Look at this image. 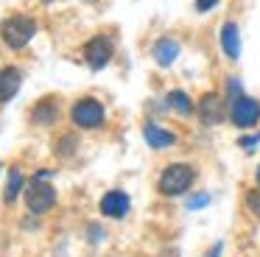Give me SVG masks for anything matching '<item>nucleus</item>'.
<instances>
[{"mask_svg":"<svg viewBox=\"0 0 260 257\" xmlns=\"http://www.w3.org/2000/svg\"><path fill=\"white\" fill-rule=\"evenodd\" d=\"M218 3H221V0H193V6H196L199 14H207V11H210V9H215Z\"/></svg>","mask_w":260,"mask_h":257,"instance_id":"6ab92c4d","label":"nucleus"},{"mask_svg":"<svg viewBox=\"0 0 260 257\" xmlns=\"http://www.w3.org/2000/svg\"><path fill=\"white\" fill-rule=\"evenodd\" d=\"M90 3H95V0H90Z\"/></svg>","mask_w":260,"mask_h":257,"instance_id":"b1692460","label":"nucleus"},{"mask_svg":"<svg viewBox=\"0 0 260 257\" xmlns=\"http://www.w3.org/2000/svg\"><path fill=\"white\" fill-rule=\"evenodd\" d=\"M254 179H257V187H260V165H257V171H254Z\"/></svg>","mask_w":260,"mask_h":257,"instance_id":"5701e85b","label":"nucleus"},{"mask_svg":"<svg viewBox=\"0 0 260 257\" xmlns=\"http://www.w3.org/2000/svg\"><path fill=\"white\" fill-rule=\"evenodd\" d=\"M56 117H59L56 98H42L31 109V123H37V126H51V123H56Z\"/></svg>","mask_w":260,"mask_h":257,"instance_id":"ddd939ff","label":"nucleus"},{"mask_svg":"<svg viewBox=\"0 0 260 257\" xmlns=\"http://www.w3.org/2000/svg\"><path fill=\"white\" fill-rule=\"evenodd\" d=\"M20 84H23V73L17 67H3L0 70V104H6L17 95Z\"/></svg>","mask_w":260,"mask_h":257,"instance_id":"f8f14e48","label":"nucleus"},{"mask_svg":"<svg viewBox=\"0 0 260 257\" xmlns=\"http://www.w3.org/2000/svg\"><path fill=\"white\" fill-rule=\"evenodd\" d=\"M143 140H146L154 151H165V148H174V145L179 143V134L171 132V128H162L154 120H148L146 126H143Z\"/></svg>","mask_w":260,"mask_h":257,"instance_id":"6e6552de","label":"nucleus"},{"mask_svg":"<svg viewBox=\"0 0 260 257\" xmlns=\"http://www.w3.org/2000/svg\"><path fill=\"white\" fill-rule=\"evenodd\" d=\"M226 117L238 128H254L260 123V101L252 95H238L226 104Z\"/></svg>","mask_w":260,"mask_h":257,"instance_id":"20e7f679","label":"nucleus"},{"mask_svg":"<svg viewBox=\"0 0 260 257\" xmlns=\"http://www.w3.org/2000/svg\"><path fill=\"white\" fill-rule=\"evenodd\" d=\"M76 148H79V137L68 132V134H62V137L56 140V148H53V151H56L59 156H73Z\"/></svg>","mask_w":260,"mask_h":257,"instance_id":"dca6fc26","label":"nucleus"},{"mask_svg":"<svg viewBox=\"0 0 260 257\" xmlns=\"http://www.w3.org/2000/svg\"><path fill=\"white\" fill-rule=\"evenodd\" d=\"M196 115H199V120L204 123V126H218L221 120H224V101L218 98L215 92H207V95H202V101L196 104Z\"/></svg>","mask_w":260,"mask_h":257,"instance_id":"0eeeda50","label":"nucleus"},{"mask_svg":"<svg viewBox=\"0 0 260 257\" xmlns=\"http://www.w3.org/2000/svg\"><path fill=\"white\" fill-rule=\"evenodd\" d=\"M243 201H246V210L252 212L254 218H260V187H252V190L246 193V199H243Z\"/></svg>","mask_w":260,"mask_h":257,"instance_id":"f3484780","label":"nucleus"},{"mask_svg":"<svg viewBox=\"0 0 260 257\" xmlns=\"http://www.w3.org/2000/svg\"><path fill=\"white\" fill-rule=\"evenodd\" d=\"M165 101H168V106H171V109H174V112H179V115H185V117H187V115H193V109H196L193 98L185 92V89H171V92H168V98H165Z\"/></svg>","mask_w":260,"mask_h":257,"instance_id":"4468645a","label":"nucleus"},{"mask_svg":"<svg viewBox=\"0 0 260 257\" xmlns=\"http://www.w3.org/2000/svg\"><path fill=\"white\" fill-rule=\"evenodd\" d=\"M218 39H221V50L230 61H238L241 59V28H238L235 20H226L218 31Z\"/></svg>","mask_w":260,"mask_h":257,"instance_id":"1a4fd4ad","label":"nucleus"},{"mask_svg":"<svg viewBox=\"0 0 260 257\" xmlns=\"http://www.w3.org/2000/svg\"><path fill=\"white\" fill-rule=\"evenodd\" d=\"M23 190H25L23 173H20L17 168H12V171H9V179H6V187H3V201H6V204H14V199H17Z\"/></svg>","mask_w":260,"mask_h":257,"instance_id":"2eb2a0df","label":"nucleus"},{"mask_svg":"<svg viewBox=\"0 0 260 257\" xmlns=\"http://www.w3.org/2000/svg\"><path fill=\"white\" fill-rule=\"evenodd\" d=\"M70 120L76 123V128L92 132V128L104 126V120H107V109H104V104L98 98L84 95V98H79L73 104V109H70Z\"/></svg>","mask_w":260,"mask_h":257,"instance_id":"7ed1b4c3","label":"nucleus"},{"mask_svg":"<svg viewBox=\"0 0 260 257\" xmlns=\"http://www.w3.org/2000/svg\"><path fill=\"white\" fill-rule=\"evenodd\" d=\"M98 207H101V212L107 218H123V215H129L132 201L123 190H109V193H104V199Z\"/></svg>","mask_w":260,"mask_h":257,"instance_id":"9d476101","label":"nucleus"},{"mask_svg":"<svg viewBox=\"0 0 260 257\" xmlns=\"http://www.w3.org/2000/svg\"><path fill=\"white\" fill-rule=\"evenodd\" d=\"M207 204H210L207 193H199V196H190V199H187V207H190V210H202V207H207Z\"/></svg>","mask_w":260,"mask_h":257,"instance_id":"a211bd4d","label":"nucleus"},{"mask_svg":"<svg viewBox=\"0 0 260 257\" xmlns=\"http://www.w3.org/2000/svg\"><path fill=\"white\" fill-rule=\"evenodd\" d=\"M193 182H196V168L187 165V162H171L159 173L157 190L168 199H174V196H185L193 187Z\"/></svg>","mask_w":260,"mask_h":257,"instance_id":"f257e3e1","label":"nucleus"},{"mask_svg":"<svg viewBox=\"0 0 260 257\" xmlns=\"http://www.w3.org/2000/svg\"><path fill=\"white\" fill-rule=\"evenodd\" d=\"M218 254H221V243H215V246H213V249H210L204 257H218Z\"/></svg>","mask_w":260,"mask_h":257,"instance_id":"4be33fe9","label":"nucleus"},{"mask_svg":"<svg viewBox=\"0 0 260 257\" xmlns=\"http://www.w3.org/2000/svg\"><path fill=\"white\" fill-rule=\"evenodd\" d=\"M34 34H37V22L25 14H12L0 22V39H3V45L12 48V50L25 48V45L34 39Z\"/></svg>","mask_w":260,"mask_h":257,"instance_id":"f03ea898","label":"nucleus"},{"mask_svg":"<svg viewBox=\"0 0 260 257\" xmlns=\"http://www.w3.org/2000/svg\"><path fill=\"white\" fill-rule=\"evenodd\" d=\"M84 61L92 67V70H101V67H107L109 61H112V56H115V45H112V39L109 37H104V34H98V37H92V39H87L84 42Z\"/></svg>","mask_w":260,"mask_h":257,"instance_id":"423d86ee","label":"nucleus"},{"mask_svg":"<svg viewBox=\"0 0 260 257\" xmlns=\"http://www.w3.org/2000/svg\"><path fill=\"white\" fill-rule=\"evenodd\" d=\"M179 50H182V45H179V39H174V37H159L157 42L151 45V56H154V61H157L159 67L174 65L176 56H179Z\"/></svg>","mask_w":260,"mask_h":257,"instance_id":"9b49d317","label":"nucleus"},{"mask_svg":"<svg viewBox=\"0 0 260 257\" xmlns=\"http://www.w3.org/2000/svg\"><path fill=\"white\" fill-rule=\"evenodd\" d=\"M257 143H260V132L252 134V137H241V140H238V145H241L243 151H254V145H257Z\"/></svg>","mask_w":260,"mask_h":257,"instance_id":"aec40b11","label":"nucleus"},{"mask_svg":"<svg viewBox=\"0 0 260 257\" xmlns=\"http://www.w3.org/2000/svg\"><path fill=\"white\" fill-rule=\"evenodd\" d=\"M87 229H90V240H101V229H98L95 223H90Z\"/></svg>","mask_w":260,"mask_h":257,"instance_id":"412c9836","label":"nucleus"},{"mask_svg":"<svg viewBox=\"0 0 260 257\" xmlns=\"http://www.w3.org/2000/svg\"><path fill=\"white\" fill-rule=\"evenodd\" d=\"M23 193H25V207H28L34 215H45V212L56 204V190H53V184H48L45 179H31V184Z\"/></svg>","mask_w":260,"mask_h":257,"instance_id":"39448f33","label":"nucleus"}]
</instances>
